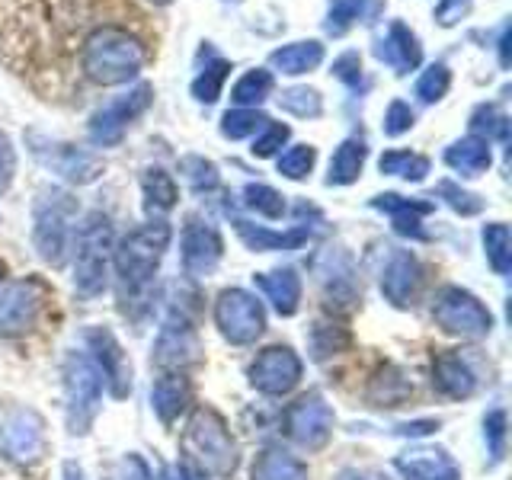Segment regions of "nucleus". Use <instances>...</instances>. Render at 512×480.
<instances>
[{
    "label": "nucleus",
    "mask_w": 512,
    "mask_h": 480,
    "mask_svg": "<svg viewBox=\"0 0 512 480\" xmlns=\"http://www.w3.org/2000/svg\"><path fill=\"white\" fill-rule=\"evenodd\" d=\"M170 224L167 221H148L141 228L128 231L119 247H112V263L119 276V311L132 320H141L151 311V292L164 253L170 247Z\"/></svg>",
    "instance_id": "obj_1"
},
{
    "label": "nucleus",
    "mask_w": 512,
    "mask_h": 480,
    "mask_svg": "<svg viewBox=\"0 0 512 480\" xmlns=\"http://www.w3.org/2000/svg\"><path fill=\"white\" fill-rule=\"evenodd\" d=\"M148 61V48L144 42L122 26H100L93 29L84 42V55H80V68L100 87H119L135 80L138 71Z\"/></svg>",
    "instance_id": "obj_2"
},
{
    "label": "nucleus",
    "mask_w": 512,
    "mask_h": 480,
    "mask_svg": "<svg viewBox=\"0 0 512 480\" xmlns=\"http://www.w3.org/2000/svg\"><path fill=\"white\" fill-rule=\"evenodd\" d=\"M183 448H186V455L212 477H234L240 464V452H237L231 429L224 423V416L212 407L192 410L186 423Z\"/></svg>",
    "instance_id": "obj_3"
},
{
    "label": "nucleus",
    "mask_w": 512,
    "mask_h": 480,
    "mask_svg": "<svg viewBox=\"0 0 512 480\" xmlns=\"http://www.w3.org/2000/svg\"><path fill=\"white\" fill-rule=\"evenodd\" d=\"M112 263V221L103 212H90L74 237V288L84 298H96L109 282Z\"/></svg>",
    "instance_id": "obj_4"
},
{
    "label": "nucleus",
    "mask_w": 512,
    "mask_h": 480,
    "mask_svg": "<svg viewBox=\"0 0 512 480\" xmlns=\"http://www.w3.org/2000/svg\"><path fill=\"white\" fill-rule=\"evenodd\" d=\"M77 215V202L61 189H42L36 199V215H32V244L45 263L61 266L68 260L74 228L71 221Z\"/></svg>",
    "instance_id": "obj_5"
},
{
    "label": "nucleus",
    "mask_w": 512,
    "mask_h": 480,
    "mask_svg": "<svg viewBox=\"0 0 512 480\" xmlns=\"http://www.w3.org/2000/svg\"><path fill=\"white\" fill-rule=\"evenodd\" d=\"M103 404V375L84 352H68L64 359V410L71 436H87Z\"/></svg>",
    "instance_id": "obj_6"
},
{
    "label": "nucleus",
    "mask_w": 512,
    "mask_h": 480,
    "mask_svg": "<svg viewBox=\"0 0 512 480\" xmlns=\"http://www.w3.org/2000/svg\"><path fill=\"white\" fill-rule=\"evenodd\" d=\"M48 448L45 420L32 407L0 410V455L13 464H36Z\"/></svg>",
    "instance_id": "obj_7"
},
{
    "label": "nucleus",
    "mask_w": 512,
    "mask_h": 480,
    "mask_svg": "<svg viewBox=\"0 0 512 480\" xmlns=\"http://www.w3.org/2000/svg\"><path fill=\"white\" fill-rule=\"evenodd\" d=\"M432 317H436V324L445 333L461 336V340H480V336H487L493 330V314L480 304V298H474L458 285H445L436 295Z\"/></svg>",
    "instance_id": "obj_8"
},
{
    "label": "nucleus",
    "mask_w": 512,
    "mask_h": 480,
    "mask_svg": "<svg viewBox=\"0 0 512 480\" xmlns=\"http://www.w3.org/2000/svg\"><path fill=\"white\" fill-rule=\"evenodd\" d=\"M48 301L42 279H0V336H23L39 324Z\"/></svg>",
    "instance_id": "obj_9"
},
{
    "label": "nucleus",
    "mask_w": 512,
    "mask_h": 480,
    "mask_svg": "<svg viewBox=\"0 0 512 480\" xmlns=\"http://www.w3.org/2000/svg\"><path fill=\"white\" fill-rule=\"evenodd\" d=\"M215 324L234 346H250L266 330V311L244 288H224L215 301Z\"/></svg>",
    "instance_id": "obj_10"
},
{
    "label": "nucleus",
    "mask_w": 512,
    "mask_h": 480,
    "mask_svg": "<svg viewBox=\"0 0 512 480\" xmlns=\"http://www.w3.org/2000/svg\"><path fill=\"white\" fill-rule=\"evenodd\" d=\"M29 151L45 170H52L55 176H61L64 183L87 186V183L100 180V176H103V160L96 154H90V151H84V148H77V144L48 141L42 135H29Z\"/></svg>",
    "instance_id": "obj_11"
},
{
    "label": "nucleus",
    "mask_w": 512,
    "mask_h": 480,
    "mask_svg": "<svg viewBox=\"0 0 512 480\" xmlns=\"http://www.w3.org/2000/svg\"><path fill=\"white\" fill-rule=\"evenodd\" d=\"M154 100V87L151 84H138L135 90H128L116 96L112 103H106L100 112H93V119L87 125V138L96 148H116L125 138L128 125H132L144 109Z\"/></svg>",
    "instance_id": "obj_12"
},
{
    "label": "nucleus",
    "mask_w": 512,
    "mask_h": 480,
    "mask_svg": "<svg viewBox=\"0 0 512 480\" xmlns=\"http://www.w3.org/2000/svg\"><path fill=\"white\" fill-rule=\"evenodd\" d=\"M282 429L285 436L292 439L298 448H308V452H320L330 436H333V410L317 391L298 397L292 407L282 416Z\"/></svg>",
    "instance_id": "obj_13"
},
{
    "label": "nucleus",
    "mask_w": 512,
    "mask_h": 480,
    "mask_svg": "<svg viewBox=\"0 0 512 480\" xmlns=\"http://www.w3.org/2000/svg\"><path fill=\"white\" fill-rule=\"evenodd\" d=\"M314 272L330 308H352L359 301L362 288L356 276V263H352V256L343 247H330L320 253L314 260Z\"/></svg>",
    "instance_id": "obj_14"
},
{
    "label": "nucleus",
    "mask_w": 512,
    "mask_h": 480,
    "mask_svg": "<svg viewBox=\"0 0 512 480\" xmlns=\"http://www.w3.org/2000/svg\"><path fill=\"white\" fill-rule=\"evenodd\" d=\"M304 365L298 359L295 349L288 346H269L250 365V384L260 394L282 397L288 391H295V384L301 381Z\"/></svg>",
    "instance_id": "obj_15"
},
{
    "label": "nucleus",
    "mask_w": 512,
    "mask_h": 480,
    "mask_svg": "<svg viewBox=\"0 0 512 480\" xmlns=\"http://www.w3.org/2000/svg\"><path fill=\"white\" fill-rule=\"evenodd\" d=\"M84 340L93 352V365L96 372L103 375V381L109 384L112 397H128L132 394V362H128L125 349L119 346V340L112 336V330L106 327H90L84 333Z\"/></svg>",
    "instance_id": "obj_16"
},
{
    "label": "nucleus",
    "mask_w": 512,
    "mask_h": 480,
    "mask_svg": "<svg viewBox=\"0 0 512 480\" xmlns=\"http://www.w3.org/2000/svg\"><path fill=\"white\" fill-rule=\"evenodd\" d=\"M183 269L186 276L192 279H205L212 276V272L218 269L221 256H224V240L218 234V228H212L208 221H199L192 218L186 228H183Z\"/></svg>",
    "instance_id": "obj_17"
},
{
    "label": "nucleus",
    "mask_w": 512,
    "mask_h": 480,
    "mask_svg": "<svg viewBox=\"0 0 512 480\" xmlns=\"http://www.w3.org/2000/svg\"><path fill=\"white\" fill-rule=\"evenodd\" d=\"M423 288V266L410 250H394L381 269V295L394 308H413Z\"/></svg>",
    "instance_id": "obj_18"
},
{
    "label": "nucleus",
    "mask_w": 512,
    "mask_h": 480,
    "mask_svg": "<svg viewBox=\"0 0 512 480\" xmlns=\"http://www.w3.org/2000/svg\"><path fill=\"white\" fill-rule=\"evenodd\" d=\"M375 58L384 68H391L397 77H404L423 64V45L407 23L391 20L388 29H384V36L375 39Z\"/></svg>",
    "instance_id": "obj_19"
},
{
    "label": "nucleus",
    "mask_w": 512,
    "mask_h": 480,
    "mask_svg": "<svg viewBox=\"0 0 512 480\" xmlns=\"http://www.w3.org/2000/svg\"><path fill=\"white\" fill-rule=\"evenodd\" d=\"M157 365H170V368H183L199 362V343H196V330H192V317L183 314V308L170 314V320L164 324V333H160L157 349H154Z\"/></svg>",
    "instance_id": "obj_20"
},
{
    "label": "nucleus",
    "mask_w": 512,
    "mask_h": 480,
    "mask_svg": "<svg viewBox=\"0 0 512 480\" xmlns=\"http://www.w3.org/2000/svg\"><path fill=\"white\" fill-rule=\"evenodd\" d=\"M394 468L404 480H461L455 458L442 448H407L394 458Z\"/></svg>",
    "instance_id": "obj_21"
},
{
    "label": "nucleus",
    "mask_w": 512,
    "mask_h": 480,
    "mask_svg": "<svg viewBox=\"0 0 512 480\" xmlns=\"http://www.w3.org/2000/svg\"><path fill=\"white\" fill-rule=\"evenodd\" d=\"M234 231L253 253H292L308 244L314 234L308 224H295L292 231H272L263 228V224H250L244 218H234Z\"/></svg>",
    "instance_id": "obj_22"
},
{
    "label": "nucleus",
    "mask_w": 512,
    "mask_h": 480,
    "mask_svg": "<svg viewBox=\"0 0 512 480\" xmlns=\"http://www.w3.org/2000/svg\"><path fill=\"white\" fill-rule=\"evenodd\" d=\"M432 384L448 400H468L477 391V375L458 352H439L432 359Z\"/></svg>",
    "instance_id": "obj_23"
},
{
    "label": "nucleus",
    "mask_w": 512,
    "mask_h": 480,
    "mask_svg": "<svg viewBox=\"0 0 512 480\" xmlns=\"http://www.w3.org/2000/svg\"><path fill=\"white\" fill-rule=\"evenodd\" d=\"M256 288L272 301L282 317H292L301 308V276L295 269H276V272H256Z\"/></svg>",
    "instance_id": "obj_24"
},
{
    "label": "nucleus",
    "mask_w": 512,
    "mask_h": 480,
    "mask_svg": "<svg viewBox=\"0 0 512 480\" xmlns=\"http://www.w3.org/2000/svg\"><path fill=\"white\" fill-rule=\"evenodd\" d=\"M192 400V384L186 375L180 372H167L154 381L151 388V404H154V413L160 416V423H173L176 416H180Z\"/></svg>",
    "instance_id": "obj_25"
},
{
    "label": "nucleus",
    "mask_w": 512,
    "mask_h": 480,
    "mask_svg": "<svg viewBox=\"0 0 512 480\" xmlns=\"http://www.w3.org/2000/svg\"><path fill=\"white\" fill-rule=\"evenodd\" d=\"M445 164L452 167L455 173H461V176H480V173H487L490 164H493L490 141L477 138V135L452 141L445 148Z\"/></svg>",
    "instance_id": "obj_26"
},
{
    "label": "nucleus",
    "mask_w": 512,
    "mask_h": 480,
    "mask_svg": "<svg viewBox=\"0 0 512 480\" xmlns=\"http://www.w3.org/2000/svg\"><path fill=\"white\" fill-rule=\"evenodd\" d=\"M320 61H324V45H320L317 39L282 45V48H276V52L269 55L272 68L288 74V77H298V74H308V71L320 68Z\"/></svg>",
    "instance_id": "obj_27"
},
{
    "label": "nucleus",
    "mask_w": 512,
    "mask_h": 480,
    "mask_svg": "<svg viewBox=\"0 0 512 480\" xmlns=\"http://www.w3.org/2000/svg\"><path fill=\"white\" fill-rule=\"evenodd\" d=\"M384 4L381 0H330V7H327V36H346V32L352 26H359V23H372V16L381 10Z\"/></svg>",
    "instance_id": "obj_28"
},
{
    "label": "nucleus",
    "mask_w": 512,
    "mask_h": 480,
    "mask_svg": "<svg viewBox=\"0 0 512 480\" xmlns=\"http://www.w3.org/2000/svg\"><path fill=\"white\" fill-rule=\"evenodd\" d=\"M365 160H368V144L362 138H346L330 157L327 186H352L362 176Z\"/></svg>",
    "instance_id": "obj_29"
},
{
    "label": "nucleus",
    "mask_w": 512,
    "mask_h": 480,
    "mask_svg": "<svg viewBox=\"0 0 512 480\" xmlns=\"http://www.w3.org/2000/svg\"><path fill=\"white\" fill-rule=\"evenodd\" d=\"M141 196H144V212L154 218V215L173 212L176 199H180V189H176V180L167 170L148 167L141 176Z\"/></svg>",
    "instance_id": "obj_30"
},
{
    "label": "nucleus",
    "mask_w": 512,
    "mask_h": 480,
    "mask_svg": "<svg viewBox=\"0 0 512 480\" xmlns=\"http://www.w3.org/2000/svg\"><path fill=\"white\" fill-rule=\"evenodd\" d=\"M250 477L253 480H308V468H304V461H298L295 455L282 452V448H266V452L256 458Z\"/></svg>",
    "instance_id": "obj_31"
},
{
    "label": "nucleus",
    "mask_w": 512,
    "mask_h": 480,
    "mask_svg": "<svg viewBox=\"0 0 512 480\" xmlns=\"http://www.w3.org/2000/svg\"><path fill=\"white\" fill-rule=\"evenodd\" d=\"M352 343V336L343 324H336V320H317L308 333V346H311V359L314 362H324L336 352H343L346 346Z\"/></svg>",
    "instance_id": "obj_32"
},
{
    "label": "nucleus",
    "mask_w": 512,
    "mask_h": 480,
    "mask_svg": "<svg viewBox=\"0 0 512 480\" xmlns=\"http://www.w3.org/2000/svg\"><path fill=\"white\" fill-rule=\"evenodd\" d=\"M272 87H276V77H272V71L253 68L234 84L231 103L240 106V109H256L260 103H266V96H272Z\"/></svg>",
    "instance_id": "obj_33"
},
{
    "label": "nucleus",
    "mask_w": 512,
    "mask_h": 480,
    "mask_svg": "<svg viewBox=\"0 0 512 480\" xmlns=\"http://www.w3.org/2000/svg\"><path fill=\"white\" fill-rule=\"evenodd\" d=\"M410 394H413L410 378H404V372H397L391 365L384 368L372 381V388H368V400H372L375 407H400Z\"/></svg>",
    "instance_id": "obj_34"
},
{
    "label": "nucleus",
    "mask_w": 512,
    "mask_h": 480,
    "mask_svg": "<svg viewBox=\"0 0 512 480\" xmlns=\"http://www.w3.org/2000/svg\"><path fill=\"white\" fill-rule=\"evenodd\" d=\"M228 74H231V61L228 58H218V55H212L205 61V68L196 74V80H192V96H196L199 103H205V106H212L218 96H221V90H224V80H228Z\"/></svg>",
    "instance_id": "obj_35"
},
{
    "label": "nucleus",
    "mask_w": 512,
    "mask_h": 480,
    "mask_svg": "<svg viewBox=\"0 0 512 480\" xmlns=\"http://www.w3.org/2000/svg\"><path fill=\"white\" fill-rule=\"evenodd\" d=\"M484 250H487V263L496 276H509L512 272V231L509 224L493 221L484 228Z\"/></svg>",
    "instance_id": "obj_36"
},
{
    "label": "nucleus",
    "mask_w": 512,
    "mask_h": 480,
    "mask_svg": "<svg viewBox=\"0 0 512 480\" xmlns=\"http://www.w3.org/2000/svg\"><path fill=\"white\" fill-rule=\"evenodd\" d=\"M378 167H381V173L400 176V180H407V183H423L426 173L432 170L429 157L413 154V151H384Z\"/></svg>",
    "instance_id": "obj_37"
},
{
    "label": "nucleus",
    "mask_w": 512,
    "mask_h": 480,
    "mask_svg": "<svg viewBox=\"0 0 512 480\" xmlns=\"http://www.w3.org/2000/svg\"><path fill=\"white\" fill-rule=\"evenodd\" d=\"M471 132L477 135V138H484V141H509V119H506V112L500 109V106H493V103H487V106H477L474 112H471Z\"/></svg>",
    "instance_id": "obj_38"
},
{
    "label": "nucleus",
    "mask_w": 512,
    "mask_h": 480,
    "mask_svg": "<svg viewBox=\"0 0 512 480\" xmlns=\"http://www.w3.org/2000/svg\"><path fill=\"white\" fill-rule=\"evenodd\" d=\"M269 119L263 116L260 109H228L221 116V135L224 138H231V141H240V138H250L256 135L260 128L266 125Z\"/></svg>",
    "instance_id": "obj_39"
},
{
    "label": "nucleus",
    "mask_w": 512,
    "mask_h": 480,
    "mask_svg": "<svg viewBox=\"0 0 512 480\" xmlns=\"http://www.w3.org/2000/svg\"><path fill=\"white\" fill-rule=\"evenodd\" d=\"M244 205L250 208V212L263 215L269 221H276V218L285 215L282 192H276V189L266 186V183H250V186H244Z\"/></svg>",
    "instance_id": "obj_40"
},
{
    "label": "nucleus",
    "mask_w": 512,
    "mask_h": 480,
    "mask_svg": "<svg viewBox=\"0 0 512 480\" xmlns=\"http://www.w3.org/2000/svg\"><path fill=\"white\" fill-rule=\"evenodd\" d=\"M448 87H452V71H448V64L436 61L420 74V80H416V96H420V103L432 106L448 93Z\"/></svg>",
    "instance_id": "obj_41"
},
{
    "label": "nucleus",
    "mask_w": 512,
    "mask_h": 480,
    "mask_svg": "<svg viewBox=\"0 0 512 480\" xmlns=\"http://www.w3.org/2000/svg\"><path fill=\"white\" fill-rule=\"evenodd\" d=\"M317 164V148L314 144H295V148H288L282 157H279V173L285 176V180H308L311 170Z\"/></svg>",
    "instance_id": "obj_42"
},
{
    "label": "nucleus",
    "mask_w": 512,
    "mask_h": 480,
    "mask_svg": "<svg viewBox=\"0 0 512 480\" xmlns=\"http://www.w3.org/2000/svg\"><path fill=\"white\" fill-rule=\"evenodd\" d=\"M279 106L285 112H292L298 119H317L324 112V100L314 87H292V90H282L279 96Z\"/></svg>",
    "instance_id": "obj_43"
},
{
    "label": "nucleus",
    "mask_w": 512,
    "mask_h": 480,
    "mask_svg": "<svg viewBox=\"0 0 512 480\" xmlns=\"http://www.w3.org/2000/svg\"><path fill=\"white\" fill-rule=\"evenodd\" d=\"M368 205L375 208V212H384V215H416V218H426L432 215V202L426 199H404V196H397V192H384V196H375V199H368Z\"/></svg>",
    "instance_id": "obj_44"
},
{
    "label": "nucleus",
    "mask_w": 512,
    "mask_h": 480,
    "mask_svg": "<svg viewBox=\"0 0 512 480\" xmlns=\"http://www.w3.org/2000/svg\"><path fill=\"white\" fill-rule=\"evenodd\" d=\"M180 173L186 176V183L196 189V192H208L218 186V167L212 160H205L199 154H189L180 160Z\"/></svg>",
    "instance_id": "obj_45"
},
{
    "label": "nucleus",
    "mask_w": 512,
    "mask_h": 480,
    "mask_svg": "<svg viewBox=\"0 0 512 480\" xmlns=\"http://www.w3.org/2000/svg\"><path fill=\"white\" fill-rule=\"evenodd\" d=\"M436 189H439V196L445 199V205L452 208V212L464 215V218H471V215H480V212H484V199L474 196V192H468V189H461V186L452 183V180H442Z\"/></svg>",
    "instance_id": "obj_46"
},
{
    "label": "nucleus",
    "mask_w": 512,
    "mask_h": 480,
    "mask_svg": "<svg viewBox=\"0 0 512 480\" xmlns=\"http://www.w3.org/2000/svg\"><path fill=\"white\" fill-rule=\"evenodd\" d=\"M484 439H487V452H490V461L500 464L503 455H506V410H490L484 416Z\"/></svg>",
    "instance_id": "obj_47"
},
{
    "label": "nucleus",
    "mask_w": 512,
    "mask_h": 480,
    "mask_svg": "<svg viewBox=\"0 0 512 480\" xmlns=\"http://www.w3.org/2000/svg\"><path fill=\"white\" fill-rule=\"evenodd\" d=\"M288 135H292V128H288V125H282V122H266L260 128V135L253 138V148H250L253 157H272L288 141Z\"/></svg>",
    "instance_id": "obj_48"
},
{
    "label": "nucleus",
    "mask_w": 512,
    "mask_h": 480,
    "mask_svg": "<svg viewBox=\"0 0 512 480\" xmlns=\"http://www.w3.org/2000/svg\"><path fill=\"white\" fill-rule=\"evenodd\" d=\"M333 77L343 80L349 90H365L368 80L362 74V55L359 52H343L340 58L333 61Z\"/></svg>",
    "instance_id": "obj_49"
},
{
    "label": "nucleus",
    "mask_w": 512,
    "mask_h": 480,
    "mask_svg": "<svg viewBox=\"0 0 512 480\" xmlns=\"http://www.w3.org/2000/svg\"><path fill=\"white\" fill-rule=\"evenodd\" d=\"M413 125H416V112H413L410 103H404V100H394V103L388 106V112H384V135H388V138L407 135Z\"/></svg>",
    "instance_id": "obj_50"
},
{
    "label": "nucleus",
    "mask_w": 512,
    "mask_h": 480,
    "mask_svg": "<svg viewBox=\"0 0 512 480\" xmlns=\"http://www.w3.org/2000/svg\"><path fill=\"white\" fill-rule=\"evenodd\" d=\"M109 480H154V477L148 471V464H144L138 455H125L116 468H112Z\"/></svg>",
    "instance_id": "obj_51"
},
{
    "label": "nucleus",
    "mask_w": 512,
    "mask_h": 480,
    "mask_svg": "<svg viewBox=\"0 0 512 480\" xmlns=\"http://www.w3.org/2000/svg\"><path fill=\"white\" fill-rule=\"evenodd\" d=\"M474 0H439V7H436V20L439 26H455L461 23L464 16H468Z\"/></svg>",
    "instance_id": "obj_52"
},
{
    "label": "nucleus",
    "mask_w": 512,
    "mask_h": 480,
    "mask_svg": "<svg viewBox=\"0 0 512 480\" xmlns=\"http://www.w3.org/2000/svg\"><path fill=\"white\" fill-rule=\"evenodd\" d=\"M13 176H16V151H13L10 138L0 132V192L10 189Z\"/></svg>",
    "instance_id": "obj_53"
},
{
    "label": "nucleus",
    "mask_w": 512,
    "mask_h": 480,
    "mask_svg": "<svg viewBox=\"0 0 512 480\" xmlns=\"http://www.w3.org/2000/svg\"><path fill=\"white\" fill-rule=\"evenodd\" d=\"M439 423L436 420H416V423H407V426H397L394 432L397 436H429V432H436Z\"/></svg>",
    "instance_id": "obj_54"
},
{
    "label": "nucleus",
    "mask_w": 512,
    "mask_h": 480,
    "mask_svg": "<svg viewBox=\"0 0 512 480\" xmlns=\"http://www.w3.org/2000/svg\"><path fill=\"white\" fill-rule=\"evenodd\" d=\"M336 480H388L384 474H378V471H362V468H346V471H340V477Z\"/></svg>",
    "instance_id": "obj_55"
},
{
    "label": "nucleus",
    "mask_w": 512,
    "mask_h": 480,
    "mask_svg": "<svg viewBox=\"0 0 512 480\" xmlns=\"http://www.w3.org/2000/svg\"><path fill=\"white\" fill-rule=\"evenodd\" d=\"M164 480H196V477H192V471L186 468V464H173V468L164 471Z\"/></svg>",
    "instance_id": "obj_56"
},
{
    "label": "nucleus",
    "mask_w": 512,
    "mask_h": 480,
    "mask_svg": "<svg viewBox=\"0 0 512 480\" xmlns=\"http://www.w3.org/2000/svg\"><path fill=\"white\" fill-rule=\"evenodd\" d=\"M64 480H84V471L74 461H64Z\"/></svg>",
    "instance_id": "obj_57"
},
{
    "label": "nucleus",
    "mask_w": 512,
    "mask_h": 480,
    "mask_svg": "<svg viewBox=\"0 0 512 480\" xmlns=\"http://www.w3.org/2000/svg\"><path fill=\"white\" fill-rule=\"evenodd\" d=\"M151 4H154V7H167V4H170V0H151Z\"/></svg>",
    "instance_id": "obj_58"
},
{
    "label": "nucleus",
    "mask_w": 512,
    "mask_h": 480,
    "mask_svg": "<svg viewBox=\"0 0 512 480\" xmlns=\"http://www.w3.org/2000/svg\"><path fill=\"white\" fill-rule=\"evenodd\" d=\"M234 4H237V0H234Z\"/></svg>",
    "instance_id": "obj_59"
}]
</instances>
